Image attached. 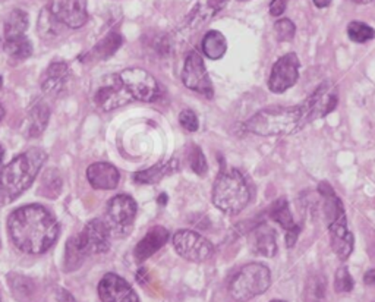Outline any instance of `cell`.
<instances>
[{"label": "cell", "instance_id": "1", "mask_svg": "<svg viewBox=\"0 0 375 302\" xmlns=\"http://www.w3.org/2000/svg\"><path fill=\"white\" fill-rule=\"evenodd\" d=\"M12 243L28 254H42L50 250L59 236V225L53 214L38 204L16 209L8 220Z\"/></svg>", "mask_w": 375, "mask_h": 302}, {"label": "cell", "instance_id": "2", "mask_svg": "<svg viewBox=\"0 0 375 302\" xmlns=\"http://www.w3.org/2000/svg\"><path fill=\"white\" fill-rule=\"evenodd\" d=\"M46 158L47 154L43 150L32 149L15 157L0 170V206L13 203L32 185Z\"/></svg>", "mask_w": 375, "mask_h": 302}, {"label": "cell", "instance_id": "3", "mask_svg": "<svg viewBox=\"0 0 375 302\" xmlns=\"http://www.w3.org/2000/svg\"><path fill=\"white\" fill-rule=\"evenodd\" d=\"M308 122L302 106H270L251 116L244 124L248 132L260 137H285Z\"/></svg>", "mask_w": 375, "mask_h": 302}, {"label": "cell", "instance_id": "4", "mask_svg": "<svg viewBox=\"0 0 375 302\" xmlns=\"http://www.w3.org/2000/svg\"><path fill=\"white\" fill-rule=\"evenodd\" d=\"M251 191L244 175L233 168L223 169L213 185V203L226 214H238L249 203Z\"/></svg>", "mask_w": 375, "mask_h": 302}, {"label": "cell", "instance_id": "5", "mask_svg": "<svg viewBox=\"0 0 375 302\" xmlns=\"http://www.w3.org/2000/svg\"><path fill=\"white\" fill-rule=\"evenodd\" d=\"M110 229L105 220H91L83 232L69 239L66 247V265L75 269L88 255L107 252L110 248Z\"/></svg>", "mask_w": 375, "mask_h": 302}, {"label": "cell", "instance_id": "6", "mask_svg": "<svg viewBox=\"0 0 375 302\" xmlns=\"http://www.w3.org/2000/svg\"><path fill=\"white\" fill-rule=\"evenodd\" d=\"M270 285L271 273L268 267L261 263H249L232 277L229 292L234 301L246 302L264 294Z\"/></svg>", "mask_w": 375, "mask_h": 302}, {"label": "cell", "instance_id": "7", "mask_svg": "<svg viewBox=\"0 0 375 302\" xmlns=\"http://www.w3.org/2000/svg\"><path fill=\"white\" fill-rule=\"evenodd\" d=\"M119 81L126 93L140 102H154L162 95V87L148 71L143 68H128L119 75Z\"/></svg>", "mask_w": 375, "mask_h": 302}, {"label": "cell", "instance_id": "8", "mask_svg": "<svg viewBox=\"0 0 375 302\" xmlns=\"http://www.w3.org/2000/svg\"><path fill=\"white\" fill-rule=\"evenodd\" d=\"M173 247L182 258L192 261V263H204L214 254V247L210 240L189 229L174 233Z\"/></svg>", "mask_w": 375, "mask_h": 302}, {"label": "cell", "instance_id": "9", "mask_svg": "<svg viewBox=\"0 0 375 302\" xmlns=\"http://www.w3.org/2000/svg\"><path fill=\"white\" fill-rule=\"evenodd\" d=\"M136 216V203L131 195L119 194L107 204V226L110 233L124 236L131 232Z\"/></svg>", "mask_w": 375, "mask_h": 302}, {"label": "cell", "instance_id": "10", "mask_svg": "<svg viewBox=\"0 0 375 302\" xmlns=\"http://www.w3.org/2000/svg\"><path fill=\"white\" fill-rule=\"evenodd\" d=\"M182 83L191 90L211 98L214 94L213 84L208 78L203 56L198 52H189L185 57V64L182 69Z\"/></svg>", "mask_w": 375, "mask_h": 302}, {"label": "cell", "instance_id": "11", "mask_svg": "<svg viewBox=\"0 0 375 302\" xmlns=\"http://www.w3.org/2000/svg\"><path fill=\"white\" fill-rule=\"evenodd\" d=\"M47 11L59 24L81 28L88 21L87 0H50Z\"/></svg>", "mask_w": 375, "mask_h": 302}, {"label": "cell", "instance_id": "12", "mask_svg": "<svg viewBox=\"0 0 375 302\" xmlns=\"http://www.w3.org/2000/svg\"><path fill=\"white\" fill-rule=\"evenodd\" d=\"M299 78V57L296 53L282 56L271 68L268 87L273 93H285L292 88Z\"/></svg>", "mask_w": 375, "mask_h": 302}, {"label": "cell", "instance_id": "13", "mask_svg": "<svg viewBox=\"0 0 375 302\" xmlns=\"http://www.w3.org/2000/svg\"><path fill=\"white\" fill-rule=\"evenodd\" d=\"M98 295L102 302H140V298L128 281L114 273H109L100 280Z\"/></svg>", "mask_w": 375, "mask_h": 302}, {"label": "cell", "instance_id": "14", "mask_svg": "<svg viewBox=\"0 0 375 302\" xmlns=\"http://www.w3.org/2000/svg\"><path fill=\"white\" fill-rule=\"evenodd\" d=\"M338 91L330 84H321L315 90L311 97L306 100L302 106L308 120H314L317 117H324L331 113L335 106H338Z\"/></svg>", "mask_w": 375, "mask_h": 302}, {"label": "cell", "instance_id": "15", "mask_svg": "<svg viewBox=\"0 0 375 302\" xmlns=\"http://www.w3.org/2000/svg\"><path fill=\"white\" fill-rule=\"evenodd\" d=\"M328 233L331 250L340 261H346L353 251V235L347 228L346 211L328 221Z\"/></svg>", "mask_w": 375, "mask_h": 302}, {"label": "cell", "instance_id": "16", "mask_svg": "<svg viewBox=\"0 0 375 302\" xmlns=\"http://www.w3.org/2000/svg\"><path fill=\"white\" fill-rule=\"evenodd\" d=\"M110 76L112 78H109V84L98 90L94 97L97 106L103 112H112L114 109H119L132 100V97L122 87L117 75H110Z\"/></svg>", "mask_w": 375, "mask_h": 302}, {"label": "cell", "instance_id": "17", "mask_svg": "<svg viewBox=\"0 0 375 302\" xmlns=\"http://www.w3.org/2000/svg\"><path fill=\"white\" fill-rule=\"evenodd\" d=\"M227 4V0H200L196 6L188 15L185 23V28L188 34L196 33L203 28L213 16L219 13Z\"/></svg>", "mask_w": 375, "mask_h": 302}, {"label": "cell", "instance_id": "18", "mask_svg": "<svg viewBox=\"0 0 375 302\" xmlns=\"http://www.w3.org/2000/svg\"><path fill=\"white\" fill-rule=\"evenodd\" d=\"M169 231L163 226H154L151 228L145 236L136 244L133 255L138 263H143V261L148 260L153 257L157 251H160L166 243L169 240Z\"/></svg>", "mask_w": 375, "mask_h": 302}, {"label": "cell", "instance_id": "19", "mask_svg": "<svg viewBox=\"0 0 375 302\" xmlns=\"http://www.w3.org/2000/svg\"><path fill=\"white\" fill-rule=\"evenodd\" d=\"M71 81V69L65 62H53L42 75V88L46 94H62Z\"/></svg>", "mask_w": 375, "mask_h": 302}, {"label": "cell", "instance_id": "20", "mask_svg": "<svg viewBox=\"0 0 375 302\" xmlns=\"http://www.w3.org/2000/svg\"><path fill=\"white\" fill-rule=\"evenodd\" d=\"M87 178L88 182L91 184L93 188L95 190H114L119 185L121 175L113 165L110 163H94L87 169Z\"/></svg>", "mask_w": 375, "mask_h": 302}, {"label": "cell", "instance_id": "21", "mask_svg": "<svg viewBox=\"0 0 375 302\" xmlns=\"http://www.w3.org/2000/svg\"><path fill=\"white\" fill-rule=\"evenodd\" d=\"M249 245L255 254L271 258L278 254V235L270 226L260 225L251 232Z\"/></svg>", "mask_w": 375, "mask_h": 302}, {"label": "cell", "instance_id": "22", "mask_svg": "<svg viewBox=\"0 0 375 302\" xmlns=\"http://www.w3.org/2000/svg\"><path fill=\"white\" fill-rule=\"evenodd\" d=\"M177 170H179V160L170 158L166 160V162H160L148 169L133 173V180L138 184H145V185L159 184L165 178L176 173Z\"/></svg>", "mask_w": 375, "mask_h": 302}, {"label": "cell", "instance_id": "23", "mask_svg": "<svg viewBox=\"0 0 375 302\" xmlns=\"http://www.w3.org/2000/svg\"><path fill=\"white\" fill-rule=\"evenodd\" d=\"M203 52L208 59H222L227 52V40L220 31H208L203 38Z\"/></svg>", "mask_w": 375, "mask_h": 302}, {"label": "cell", "instance_id": "24", "mask_svg": "<svg viewBox=\"0 0 375 302\" xmlns=\"http://www.w3.org/2000/svg\"><path fill=\"white\" fill-rule=\"evenodd\" d=\"M122 43H124V38L119 33H110L93 49L91 53H88V57H91L93 60L107 59L114 54V52L122 46Z\"/></svg>", "mask_w": 375, "mask_h": 302}, {"label": "cell", "instance_id": "25", "mask_svg": "<svg viewBox=\"0 0 375 302\" xmlns=\"http://www.w3.org/2000/svg\"><path fill=\"white\" fill-rule=\"evenodd\" d=\"M268 214L275 221V223L280 225L283 229H286V232L298 228V225L294 223V220L292 217L289 203H287L286 198H279L278 201H274L270 207Z\"/></svg>", "mask_w": 375, "mask_h": 302}, {"label": "cell", "instance_id": "26", "mask_svg": "<svg viewBox=\"0 0 375 302\" xmlns=\"http://www.w3.org/2000/svg\"><path fill=\"white\" fill-rule=\"evenodd\" d=\"M28 15L27 12L21 11V9H15L12 11L6 21H5V27H4V34L5 38H12V37H19V35H25V31L28 28Z\"/></svg>", "mask_w": 375, "mask_h": 302}, {"label": "cell", "instance_id": "27", "mask_svg": "<svg viewBox=\"0 0 375 302\" xmlns=\"http://www.w3.org/2000/svg\"><path fill=\"white\" fill-rule=\"evenodd\" d=\"M327 294V280L323 274H312L308 277L304 291L305 302H323Z\"/></svg>", "mask_w": 375, "mask_h": 302}, {"label": "cell", "instance_id": "28", "mask_svg": "<svg viewBox=\"0 0 375 302\" xmlns=\"http://www.w3.org/2000/svg\"><path fill=\"white\" fill-rule=\"evenodd\" d=\"M4 49L8 53V56H11L16 60H24V59L30 57L32 53V46L25 35L5 38Z\"/></svg>", "mask_w": 375, "mask_h": 302}, {"label": "cell", "instance_id": "29", "mask_svg": "<svg viewBox=\"0 0 375 302\" xmlns=\"http://www.w3.org/2000/svg\"><path fill=\"white\" fill-rule=\"evenodd\" d=\"M49 108L44 103H37L30 113V135H40L49 122Z\"/></svg>", "mask_w": 375, "mask_h": 302}, {"label": "cell", "instance_id": "30", "mask_svg": "<svg viewBox=\"0 0 375 302\" xmlns=\"http://www.w3.org/2000/svg\"><path fill=\"white\" fill-rule=\"evenodd\" d=\"M347 35L355 43H368L371 40L375 37V30L369 25H367L365 23L361 21H352L347 25Z\"/></svg>", "mask_w": 375, "mask_h": 302}, {"label": "cell", "instance_id": "31", "mask_svg": "<svg viewBox=\"0 0 375 302\" xmlns=\"http://www.w3.org/2000/svg\"><path fill=\"white\" fill-rule=\"evenodd\" d=\"M186 160H188V165L194 173H196L198 176H204L207 173L206 156H204L203 150L196 144H191L188 147Z\"/></svg>", "mask_w": 375, "mask_h": 302}, {"label": "cell", "instance_id": "32", "mask_svg": "<svg viewBox=\"0 0 375 302\" xmlns=\"http://www.w3.org/2000/svg\"><path fill=\"white\" fill-rule=\"evenodd\" d=\"M274 33H275V38H278V42L287 43V42H292L293 40V37L296 34V27L290 21V19L283 18V19H279V21L274 24Z\"/></svg>", "mask_w": 375, "mask_h": 302}, {"label": "cell", "instance_id": "33", "mask_svg": "<svg viewBox=\"0 0 375 302\" xmlns=\"http://www.w3.org/2000/svg\"><path fill=\"white\" fill-rule=\"evenodd\" d=\"M44 178L49 180V184L44 182V180H43L42 188H40V194L44 195V197H50V198L57 197L59 192H61V190H62V180H61V178H59L54 172L46 173Z\"/></svg>", "mask_w": 375, "mask_h": 302}, {"label": "cell", "instance_id": "34", "mask_svg": "<svg viewBox=\"0 0 375 302\" xmlns=\"http://www.w3.org/2000/svg\"><path fill=\"white\" fill-rule=\"evenodd\" d=\"M334 289L339 294H346L353 289V279L346 267H340L334 277Z\"/></svg>", "mask_w": 375, "mask_h": 302}, {"label": "cell", "instance_id": "35", "mask_svg": "<svg viewBox=\"0 0 375 302\" xmlns=\"http://www.w3.org/2000/svg\"><path fill=\"white\" fill-rule=\"evenodd\" d=\"M179 124L188 132H196L200 128V120L196 113L191 109H185L179 115Z\"/></svg>", "mask_w": 375, "mask_h": 302}, {"label": "cell", "instance_id": "36", "mask_svg": "<svg viewBox=\"0 0 375 302\" xmlns=\"http://www.w3.org/2000/svg\"><path fill=\"white\" fill-rule=\"evenodd\" d=\"M286 6H287V0H271L270 4V13L273 16H280L285 13L286 11Z\"/></svg>", "mask_w": 375, "mask_h": 302}, {"label": "cell", "instance_id": "37", "mask_svg": "<svg viewBox=\"0 0 375 302\" xmlns=\"http://www.w3.org/2000/svg\"><path fill=\"white\" fill-rule=\"evenodd\" d=\"M299 232H301L299 226H298V228H294V229H292V231H287V232H286V245H287L289 248H292V247L296 244V239H298V236H299Z\"/></svg>", "mask_w": 375, "mask_h": 302}, {"label": "cell", "instance_id": "38", "mask_svg": "<svg viewBox=\"0 0 375 302\" xmlns=\"http://www.w3.org/2000/svg\"><path fill=\"white\" fill-rule=\"evenodd\" d=\"M364 281H365V285H368V286H375V269L365 273Z\"/></svg>", "mask_w": 375, "mask_h": 302}, {"label": "cell", "instance_id": "39", "mask_svg": "<svg viewBox=\"0 0 375 302\" xmlns=\"http://www.w3.org/2000/svg\"><path fill=\"white\" fill-rule=\"evenodd\" d=\"M59 301H61V302H75L73 296L69 292H66V291H61V295H59Z\"/></svg>", "mask_w": 375, "mask_h": 302}, {"label": "cell", "instance_id": "40", "mask_svg": "<svg viewBox=\"0 0 375 302\" xmlns=\"http://www.w3.org/2000/svg\"><path fill=\"white\" fill-rule=\"evenodd\" d=\"M314 5L317 6V8H327L330 4H331V0H312Z\"/></svg>", "mask_w": 375, "mask_h": 302}, {"label": "cell", "instance_id": "41", "mask_svg": "<svg viewBox=\"0 0 375 302\" xmlns=\"http://www.w3.org/2000/svg\"><path fill=\"white\" fill-rule=\"evenodd\" d=\"M349 2H353V4H358V5H368V4L374 2V0H349Z\"/></svg>", "mask_w": 375, "mask_h": 302}, {"label": "cell", "instance_id": "42", "mask_svg": "<svg viewBox=\"0 0 375 302\" xmlns=\"http://www.w3.org/2000/svg\"><path fill=\"white\" fill-rule=\"evenodd\" d=\"M4 116H5V109H4L2 105H0V120L4 119Z\"/></svg>", "mask_w": 375, "mask_h": 302}, {"label": "cell", "instance_id": "43", "mask_svg": "<svg viewBox=\"0 0 375 302\" xmlns=\"http://www.w3.org/2000/svg\"><path fill=\"white\" fill-rule=\"evenodd\" d=\"M2 157H4V150L0 147V162H2Z\"/></svg>", "mask_w": 375, "mask_h": 302}, {"label": "cell", "instance_id": "44", "mask_svg": "<svg viewBox=\"0 0 375 302\" xmlns=\"http://www.w3.org/2000/svg\"><path fill=\"white\" fill-rule=\"evenodd\" d=\"M271 302H286V301H280V299H275V301H271Z\"/></svg>", "mask_w": 375, "mask_h": 302}, {"label": "cell", "instance_id": "45", "mask_svg": "<svg viewBox=\"0 0 375 302\" xmlns=\"http://www.w3.org/2000/svg\"><path fill=\"white\" fill-rule=\"evenodd\" d=\"M0 87H2V76H0Z\"/></svg>", "mask_w": 375, "mask_h": 302}, {"label": "cell", "instance_id": "46", "mask_svg": "<svg viewBox=\"0 0 375 302\" xmlns=\"http://www.w3.org/2000/svg\"><path fill=\"white\" fill-rule=\"evenodd\" d=\"M374 302H375V301H374Z\"/></svg>", "mask_w": 375, "mask_h": 302}]
</instances>
